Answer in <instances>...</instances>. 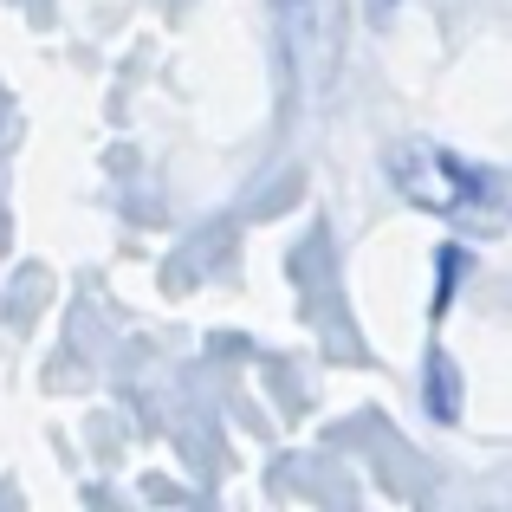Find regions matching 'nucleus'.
Returning a JSON list of instances; mask_svg holds the SVG:
<instances>
[{
	"label": "nucleus",
	"mask_w": 512,
	"mask_h": 512,
	"mask_svg": "<svg viewBox=\"0 0 512 512\" xmlns=\"http://www.w3.org/2000/svg\"><path fill=\"white\" fill-rule=\"evenodd\" d=\"M383 163H389L396 195L415 201V208H428V214H467L480 201V188H487V175L467 169L461 156L435 150V143H396Z\"/></svg>",
	"instance_id": "1"
},
{
	"label": "nucleus",
	"mask_w": 512,
	"mask_h": 512,
	"mask_svg": "<svg viewBox=\"0 0 512 512\" xmlns=\"http://www.w3.org/2000/svg\"><path fill=\"white\" fill-rule=\"evenodd\" d=\"M273 7H292V0H273Z\"/></svg>",
	"instance_id": "5"
},
{
	"label": "nucleus",
	"mask_w": 512,
	"mask_h": 512,
	"mask_svg": "<svg viewBox=\"0 0 512 512\" xmlns=\"http://www.w3.org/2000/svg\"><path fill=\"white\" fill-rule=\"evenodd\" d=\"M370 13H376V20H389V13H396V0H370Z\"/></svg>",
	"instance_id": "4"
},
{
	"label": "nucleus",
	"mask_w": 512,
	"mask_h": 512,
	"mask_svg": "<svg viewBox=\"0 0 512 512\" xmlns=\"http://www.w3.org/2000/svg\"><path fill=\"white\" fill-rule=\"evenodd\" d=\"M428 409H435V422H454V409H461V396H454V363L441 357H428Z\"/></svg>",
	"instance_id": "2"
},
{
	"label": "nucleus",
	"mask_w": 512,
	"mask_h": 512,
	"mask_svg": "<svg viewBox=\"0 0 512 512\" xmlns=\"http://www.w3.org/2000/svg\"><path fill=\"white\" fill-rule=\"evenodd\" d=\"M461 266H467V253H461V247H441V286H435V312H448V292H454V279H461Z\"/></svg>",
	"instance_id": "3"
}]
</instances>
